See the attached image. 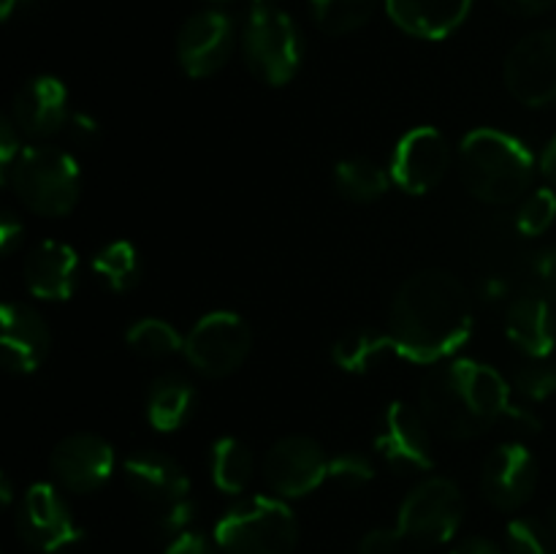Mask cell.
<instances>
[{
	"label": "cell",
	"mask_w": 556,
	"mask_h": 554,
	"mask_svg": "<svg viewBox=\"0 0 556 554\" xmlns=\"http://www.w3.org/2000/svg\"><path fill=\"white\" fill-rule=\"evenodd\" d=\"M472 335V299L462 280L443 269H421L396 291L389 337L396 356L413 364H440Z\"/></svg>",
	"instance_id": "6da1fadb"
},
{
	"label": "cell",
	"mask_w": 556,
	"mask_h": 554,
	"mask_svg": "<svg viewBox=\"0 0 556 554\" xmlns=\"http://www.w3.org/2000/svg\"><path fill=\"white\" fill-rule=\"evenodd\" d=\"M418 411L432 432L451 440L478 438L505 416L525 424L530 432L541 427L532 413L514 405L508 380L476 358H448L434 364L432 373L424 378Z\"/></svg>",
	"instance_id": "7a4b0ae2"
},
{
	"label": "cell",
	"mask_w": 556,
	"mask_h": 554,
	"mask_svg": "<svg viewBox=\"0 0 556 554\" xmlns=\"http://www.w3.org/2000/svg\"><path fill=\"white\" fill-rule=\"evenodd\" d=\"M535 172L530 147L505 130L478 128L462 139V182L483 204L508 206L521 201L532 190Z\"/></svg>",
	"instance_id": "3957f363"
},
{
	"label": "cell",
	"mask_w": 556,
	"mask_h": 554,
	"mask_svg": "<svg viewBox=\"0 0 556 554\" xmlns=\"http://www.w3.org/2000/svg\"><path fill=\"white\" fill-rule=\"evenodd\" d=\"M16 199L41 217H65L81 196L79 163L71 152L52 144L22 147L11 172L0 179Z\"/></svg>",
	"instance_id": "277c9868"
},
{
	"label": "cell",
	"mask_w": 556,
	"mask_h": 554,
	"mask_svg": "<svg viewBox=\"0 0 556 554\" xmlns=\"http://www.w3.org/2000/svg\"><path fill=\"white\" fill-rule=\"evenodd\" d=\"M215 543L223 554H293L299 521L282 498L255 494L220 516Z\"/></svg>",
	"instance_id": "5b68a950"
},
{
	"label": "cell",
	"mask_w": 556,
	"mask_h": 554,
	"mask_svg": "<svg viewBox=\"0 0 556 554\" xmlns=\"http://www.w3.org/2000/svg\"><path fill=\"white\" fill-rule=\"evenodd\" d=\"M123 473L136 498L155 511V525L163 536H182L195 516L190 500V478L179 462L161 451H136L123 462Z\"/></svg>",
	"instance_id": "8992f818"
},
{
	"label": "cell",
	"mask_w": 556,
	"mask_h": 554,
	"mask_svg": "<svg viewBox=\"0 0 556 554\" xmlns=\"http://www.w3.org/2000/svg\"><path fill=\"white\" fill-rule=\"evenodd\" d=\"M242 54L255 79L269 87H286L302 68V33L291 14L275 5L258 3L244 22Z\"/></svg>",
	"instance_id": "52a82bcc"
},
{
	"label": "cell",
	"mask_w": 556,
	"mask_h": 554,
	"mask_svg": "<svg viewBox=\"0 0 556 554\" xmlns=\"http://www.w3.org/2000/svg\"><path fill=\"white\" fill-rule=\"evenodd\" d=\"M462 519H465V494L456 481L429 476L402 500L396 530L405 541L418 546H440L459 532Z\"/></svg>",
	"instance_id": "ba28073f"
},
{
	"label": "cell",
	"mask_w": 556,
	"mask_h": 554,
	"mask_svg": "<svg viewBox=\"0 0 556 554\" xmlns=\"http://www.w3.org/2000/svg\"><path fill=\"white\" fill-rule=\"evenodd\" d=\"M253 331L248 320L231 310H215L195 320L185 335V358L204 378H228L248 362Z\"/></svg>",
	"instance_id": "9c48e42d"
},
{
	"label": "cell",
	"mask_w": 556,
	"mask_h": 554,
	"mask_svg": "<svg viewBox=\"0 0 556 554\" xmlns=\"http://www.w3.org/2000/svg\"><path fill=\"white\" fill-rule=\"evenodd\" d=\"M510 96L530 109L556 106V25L514 43L503 65Z\"/></svg>",
	"instance_id": "30bf717a"
},
{
	"label": "cell",
	"mask_w": 556,
	"mask_h": 554,
	"mask_svg": "<svg viewBox=\"0 0 556 554\" xmlns=\"http://www.w3.org/2000/svg\"><path fill=\"white\" fill-rule=\"evenodd\" d=\"M22 541L38 554H63L81 541V527L54 483H33L16 514Z\"/></svg>",
	"instance_id": "8fae6325"
},
{
	"label": "cell",
	"mask_w": 556,
	"mask_h": 554,
	"mask_svg": "<svg viewBox=\"0 0 556 554\" xmlns=\"http://www.w3.org/2000/svg\"><path fill=\"white\" fill-rule=\"evenodd\" d=\"M329 465L331 456H326L318 440L307 435H288L266 451L261 473L277 498L296 500L329 481Z\"/></svg>",
	"instance_id": "7c38bea8"
},
{
	"label": "cell",
	"mask_w": 556,
	"mask_h": 554,
	"mask_svg": "<svg viewBox=\"0 0 556 554\" xmlns=\"http://www.w3.org/2000/svg\"><path fill=\"white\" fill-rule=\"evenodd\" d=\"M237 49L233 22L220 9L195 11L177 36V60L190 79H210L223 71Z\"/></svg>",
	"instance_id": "4fadbf2b"
},
{
	"label": "cell",
	"mask_w": 556,
	"mask_h": 554,
	"mask_svg": "<svg viewBox=\"0 0 556 554\" xmlns=\"http://www.w3.org/2000/svg\"><path fill=\"white\" fill-rule=\"evenodd\" d=\"M451 144L438 128H413L402 136L391 158V182L407 196H424L438 188L451 168Z\"/></svg>",
	"instance_id": "5bb4252c"
},
{
	"label": "cell",
	"mask_w": 556,
	"mask_h": 554,
	"mask_svg": "<svg viewBox=\"0 0 556 554\" xmlns=\"http://www.w3.org/2000/svg\"><path fill=\"white\" fill-rule=\"evenodd\" d=\"M114 449L96 432H74L60 440L49 454V470L60 489L71 494H92L112 478Z\"/></svg>",
	"instance_id": "9a60e30c"
},
{
	"label": "cell",
	"mask_w": 556,
	"mask_h": 554,
	"mask_svg": "<svg viewBox=\"0 0 556 554\" xmlns=\"http://www.w3.org/2000/svg\"><path fill=\"white\" fill-rule=\"evenodd\" d=\"M375 451L391 467H400V470H432V427L418 407L402 400L391 402L383 413V421H380Z\"/></svg>",
	"instance_id": "2e32d148"
},
{
	"label": "cell",
	"mask_w": 556,
	"mask_h": 554,
	"mask_svg": "<svg viewBox=\"0 0 556 554\" xmlns=\"http://www.w3.org/2000/svg\"><path fill=\"white\" fill-rule=\"evenodd\" d=\"M481 489L494 508L519 511L538 489L535 456L521 443H500L483 459Z\"/></svg>",
	"instance_id": "e0dca14e"
},
{
	"label": "cell",
	"mask_w": 556,
	"mask_h": 554,
	"mask_svg": "<svg viewBox=\"0 0 556 554\" xmlns=\"http://www.w3.org/2000/svg\"><path fill=\"white\" fill-rule=\"evenodd\" d=\"M68 87L58 76H33L11 101V123L30 139H49L68 125Z\"/></svg>",
	"instance_id": "ac0fdd59"
},
{
	"label": "cell",
	"mask_w": 556,
	"mask_h": 554,
	"mask_svg": "<svg viewBox=\"0 0 556 554\" xmlns=\"http://www.w3.org/2000/svg\"><path fill=\"white\" fill-rule=\"evenodd\" d=\"M0 348H3V367L9 373L30 375L47 362L52 331L30 304L9 302L0 313Z\"/></svg>",
	"instance_id": "d6986e66"
},
{
	"label": "cell",
	"mask_w": 556,
	"mask_h": 554,
	"mask_svg": "<svg viewBox=\"0 0 556 554\" xmlns=\"http://www.w3.org/2000/svg\"><path fill=\"white\" fill-rule=\"evenodd\" d=\"M22 277L36 299L68 302L79 286V255L71 244L47 239L27 253Z\"/></svg>",
	"instance_id": "ffe728a7"
},
{
	"label": "cell",
	"mask_w": 556,
	"mask_h": 554,
	"mask_svg": "<svg viewBox=\"0 0 556 554\" xmlns=\"http://www.w3.org/2000/svg\"><path fill=\"white\" fill-rule=\"evenodd\" d=\"M383 5L402 33L424 41L448 38L472 11V0H383Z\"/></svg>",
	"instance_id": "44dd1931"
},
{
	"label": "cell",
	"mask_w": 556,
	"mask_h": 554,
	"mask_svg": "<svg viewBox=\"0 0 556 554\" xmlns=\"http://www.w3.org/2000/svg\"><path fill=\"white\" fill-rule=\"evenodd\" d=\"M505 335L525 356L548 358L556 345L554 304L543 293H521L505 310Z\"/></svg>",
	"instance_id": "7402d4cb"
},
{
	"label": "cell",
	"mask_w": 556,
	"mask_h": 554,
	"mask_svg": "<svg viewBox=\"0 0 556 554\" xmlns=\"http://www.w3.org/2000/svg\"><path fill=\"white\" fill-rule=\"evenodd\" d=\"M195 413V389L177 373L161 375L147 391V421L157 432H179Z\"/></svg>",
	"instance_id": "603a6c76"
},
{
	"label": "cell",
	"mask_w": 556,
	"mask_h": 554,
	"mask_svg": "<svg viewBox=\"0 0 556 554\" xmlns=\"http://www.w3.org/2000/svg\"><path fill=\"white\" fill-rule=\"evenodd\" d=\"M391 351H394V342L389 331L383 335L375 329H353L331 345V362L348 375H367Z\"/></svg>",
	"instance_id": "cb8c5ba5"
},
{
	"label": "cell",
	"mask_w": 556,
	"mask_h": 554,
	"mask_svg": "<svg viewBox=\"0 0 556 554\" xmlns=\"http://www.w3.org/2000/svg\"><path fill=\"white\" fill-rule=\"evenodd\" d=\"M212 483L226 494H242L255 476V454L244 440L220 438L212 445Z\"/></svg>",
	"instance_id": "d4e9b609"
},
{
	"label": "cell",
	"mask_w": 556,
	"mask_h": 554,
	"mask_svg": "<svg viewBox=\"0 0 556 554\" xmlns=\"http://www.w3.org/2000/svg\"><path fill=\"white\" fill-rule=\"evenodd\" d=\"M391 172L369 158H345L334 166V188L353 204H372L389 193Z\"/></svg>",
	"instance_id": "484cf974"
},
{
	"label": "cell",
	"mask_w": 556,
	"mask_h": 554,
	"mask_svg": "<svg viewBox=\"0 0 556 554\" xmlns=\"http://www.w3.org/2000/svg\"><path fill=\"white\" fill-rule=\"evenodd\" d=\"M92 275L112 293L134 291L141 280L139 250L130 242H125V239L103 244L96 253V259H92Z\"/></svg>",
	"instance_id": "4316f807"
},
{
	"label": "cell",
	"mask_w": 556,
	"mask_h": 554,
	"mask_svg": "<svg viewBox=\"0 0 556 554\" xmlns=\"http://www.w3.org/2000/svg\"><path fill=\"white\" fill-rule=\"evenodd\" d=\"M125 342L141 358H168L185 351V337L163 318H141L125 331Z\"/></svg>",
	"instance_id": "83f0119b"
},
{
	"label": "cell",
	"mask_w": 556,
	"mask_h": 554,
	"mask_svg": "<svg viewBox=\"0 0 556 554\" xmlns=\"http://www.w3.org/2000/svg\"><path fill=\"white\" fill-rule=\"evenodd\" d=\"M378 0H309L315 25L331 36H345L369 22Z\"/></svg>",
	"instance_id": "f1b7e54d"
},
{
	"label": "cell",
	"mask_w": 556,
	"mask_h": 554,
	"mask_svg": "<svg viewBox=\"0 0 556 554\" xmlns=\"http://www.w3.org/2000/svg\"><path fill=\"white\" fill-rule=\"evenodd\" d=\"M556 221V190L554 188H535L519 201L516 210V228L525 237H541Z\"/></svg>",
	"instance_id": "f546056e"
},
{
	"label": "cell",
	"mask_w": 556,
	"mask_h": 554,
	"mask_svg": "<svg viewBox=\"0 0 556 554\" xmlns=\"http://www.w3.org/2000/svg\"><path fill=\"white\" fill-rule=\"evenodd\" d=\"M554 541L556 536L552 527L530 519V516L510 519L508 527H505V549H508V554H554Z\"/></svg>",
	"instance_id": "4dcf8cb0"
},
{
	"label": "cell",
	"mask_w": 556,
	"mask_h": 554,
	"mask_svg": "<svg viewBox=\"0 0 556 554\" xmlns=\"http://www.w3.org/2000/svg\"><path fill=\"white\" fill-rule=\"evenodd\" d=\"M514 386L521 396L532 402L552 400L556 394V362L548 358H535L532 364H525L514 375Z\"/></svg>",
	"instance_id": "1f68e13d"
},
{
	"label": "cell",
	"mask_w": 556,
	"mask_h": 554,
	"mask_svg": "<svg viewBox=\"0 0 556 554\" xmlns=\"http://www.w3.org/2000/svg\"><path fill=\"white\" fill-rule=\"evenodd\" d=\"M372 478H375V467L364 454H353V451H348V454L331 456L329 481H337L340 487H348V489H358V487H367Z\"/></svg>",
	"instance_id": "d6a6232c"
},
{
	"label": "cell",
	"mask_w": 556,
	"mask_h": 554,
	"mask_svg": "<svg viewBox=\"0 0 556 554\" xmlns=\"http://www.w3.org/2000/svg\"><path fill=\"white\" fill-rule=\"evenodd\" d=\"M405 538L400 536V530H391V527H375V530L364 532V538L358 541V554H400V546Z\"/></svg>",
	"instance_id": "836d02e7"
},
{
	"label": "cell",
	"mask_w": 556,
	"mask_h": 554,
	"mask_svg": "<svg viewBox=\"0 0 556 554\" xmlns=\"http://www.w3.org/2000/svg\"><path fill=\"white\" fill-rule=\"evenodd\" d=\"M20 152H22L20 128L11 123V117H3V123H0V179L11 172V166H14V161L20 158Z\"/></svg>",
	"instance_id": "e575fe53"
},
{
	"label": "cell",
	"mask_w": 556,
	"mask_h": 554,
	"mask_svg": "<svg viewBox=\"0 0 556 554\" xmlns=\"http://www.w3.org/2000/svg\"><path fill=\"white\" fill-rule=\"evenodd\" d=\"M163 554H217V543L204 538L201 532H182V536L172 538Z\"/></svg>",
	"instance_id": "d590c367"
},
{
	"label": "cell",
	"mask_w": 556,
	"mask_h": 554,
	"mask_svg": "<svg viewBox=\"0 0 556 554\" xmlns=\"http://www.w3.org/2000/svg\"><path fill=\"white\" fill-rule=\"evenodd\" d=\"M65 130H68L71 139H74L76 144H81V147L96 144L98 136H101V125L96 123V117H90V114H85V112H74V114H71V119H68V125H65Z\"/></svg>",
	"instance_id": "8d00e7d4"
},
{
	"label": "cell",
	"mask_w": 556,
	"mask_h": 554,
	"mask_svg": "<svg viewBox=\"0 0 556 554\" xmlns=\"http://www.w3.org/2000/svg\"><path fill=\"white\" fill-rule=\"evenodd\" d=\"M25 239V223L14 215L11 210L3 212V223H0V253L14 255L16 248Z\"/></svg>",
	"instance_id": "74e56055"
},
{
	"label": "cell",
	"mask_w": 556,
	"mask_h": 554,
	"mask_svg": "<svg viewBox=\"0 0 556 554\" xmlns=\"http://www.w3.org/2000/svg\"><path fill=\"white\" fill-rule=\"evenodd\" d=\"M538 280H541V293L556 307V250H546L541 253L535 264Z\"/></svg>",
	"instance_id": "f35d334b"
},
{
	"label": "cell",
	"mask_w": 556,
	"mask_h": 554,
	"mask_svg": "<svg viewBox=\"0 0 556 554\" xmlns=\"http://www.w3.org/2000/svg\"><path fill=\"white\" fill-rule=\"evenodd\" d=\"M500 5H503L505 11H510V14L535 16V14H543V11L554 9L556 0H500Z\"/></svg>",
	"instance_id": "ab89813d"
},
{
	"label": "cell",
	"mask_w": 556,
	"mask_h": 554,
	"mask_svg": "<svg viewBox=\"0 0 556 554\" xmlns=\"http://www.w3.org/2000/svg\"><path fill=\"white\" fill-rule=\"evenodd\" d=\"M451 554H508V552H503V549H500L497 543L489 541V538H467V541H462Z\"/></svg>",
	"instance_id": "60d3db41"
},
{
	"label": "cell",
	"mask_w": 556,
	"mask_h": 554,
	"mask_svg": "<svg viewBox=\"0 0 556 554\" xmlns=\"http://www.w3.org/2000/svg\"><path fill=\"white\" fill-rule=\"evenodd\" d=\"M538 168H541V174L546 177L548 188H556V136L552 141H548L546 150H543Z\"/></svg>",
	"instance_id": "b9f144b4"
},
{
	"label": "cell",
	"mask_w": 556,
	"mask_h": 554,
	"mask_svg": "<svg viewBox=\"0 0 556 554\" xmlns=\"http://www.w3.org/2000/svg\"><path fill=\"white\" fill-rule=\"evenodd\" d=\"M27 3H30V0H0V20L9 22L11 16H14L20 9H25Z\"/></svg>",
	"instance_id": "7bdbcfd3"
},
{
	"label": "cell",
	"mask_w": 556,
	"mask_h": 554,
	"mask_svg": "<svg viewBox=\"0 0 556 554\" xmlns=\"http://www.w3.org/2000/svg\"><path fill=\"white\" fill-rule=\"evenodd\" d=\"M0 494H3V505H11V498H14V489H11V478L0 476Z\"/></svg>",
	"instance_id": "ee69618b"
},
{
	"label": "cell",
	"mask_w": 556,
	"mask_h": 554,
	"mask_svg": "<svg viewBox=\"0 0 556 554\" xmlns=\"http://www.w3.org/2000/svg\"><path fill=\"white\" fill-rule=\"evenodd\" d=\"M548 527H552V532L556 536V503L552 505V511H548V521H546Z\"/></svg>",
	"instance_id": "f6af8a7d"
},
{
	"label": "cell",
	"mask_w": 556,
	"mask_h": 554,
	"mask_svg": "<svg viewBox=\"0 0 556 554\" xmlns=\"http://www.w3.org/2000/svg\"><path fill=\"white\" fill-rule=\"evenodd\" d=\"M206 3H215V5H220V3H226V0H206Z\"/></svg>",
	"instance_id": "bcb514c9"
},
{
	"label": "cell",
	"mask_w": 556,
	"mask_h": 554,
	"mask_svg": "<svg viewBox=\"0 0 556 554\" xmlns=\"http://www.w3.org/2000/svg\"><path fill=\"white\" fill-rule=\"evenodd\" d=\"M255 3H266V0H255Z\"/></svg>",
	"instance_id": "7dc6e473"
}]
</instances>
